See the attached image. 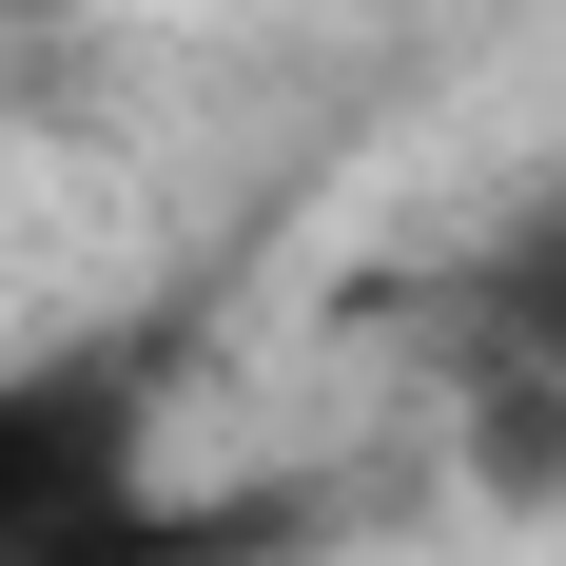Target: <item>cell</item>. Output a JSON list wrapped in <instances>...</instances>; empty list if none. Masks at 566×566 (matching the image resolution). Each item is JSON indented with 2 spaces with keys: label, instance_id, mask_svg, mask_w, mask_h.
I'll return each mask as SVG.
<instances>
[{
  "label": "cell",
  "instance_id": "1",
  "mask_svg": "<svg viewBox=\"0 0 566 566\" xmlns=\"http://www.w3.org/2000/svg\"><path fill=\"white\" fill-rule=\"evenodd\" d=\"M0 566H176V527H157V391L117 352L0 371Z\"/></svg>",
  "mask_w": 566,
  "mask_h": 566
}]
</instances>
